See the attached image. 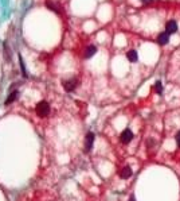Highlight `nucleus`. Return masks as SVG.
<instances>
[{
    "label": "nucleus",
    "mask_w": 180,
    "mask_h": 201,
    "mask_svg": "<svg viewBox=\"0 0 180 201\" xmlns=\"http://www.w3.org/2000/svg\"><path fill=\"white\" fill-rule=\"evenodd\" d=\"M36 113L40 117H46L50 113V104L47 101H40L36 104Z\"/></svg>",
    "instance_id": "f257e3e1"
},
{
    "label": "nucleus",
    "mask_w": 180,
    "mask_h": 201,
    "mask_svg": "<svg viewBox=\"0 0 180 201\" xmlns=\"http://www.w3.org/2000/svg\"><path fill=\"white\" fill-rule=\"evenodd\" d=\"M94 134L93 132H87L86 138H85V153H89L91 148H93V143H94Z\"/></svg>",
    "instance_id": "f03ea898"
},
{
    "label": "nucleus",
    "mask_w": 180,
    "mask_h": 201,
    "mask_svg": "<svg viewBox=\"0 0 180 201\" xmlns=\"http://www.w3.org/2000/svg\"><path fill=\"white\" fill-rule=\"evenodd\" d=\"M77 85H78L77 78H70L67 81H63V88H65L66 92H73L74 89H75Z\"/></svg>",
    "instance_id": "7ed1b4c3"
},
{
    "label": "nucleus",
    "mask_w": 180,
    "mask_h": 201,
    "mask_svg": "<svg viewBox=\"0 0 180 201\" xmlns=\"http://www.w3.org/2000/svg\"><path fill=\"white\" fill-rule=\"evenodd\" d=\"M120 139H121V142L122 143H129V142L133 139V132H132L129 128H126V130H124L122 131V134H121V136H120Z\"/></svg>",
    "instance_id": "20e7f679"
},
{
    "label": "nucleus",
    "mask_w": 180,
    "mask_h": 201,
    "mask_svg": "<svg viewBox=\"0 0 180 201\" xmlns=\"http://www.w3.org/2000/svg\"><path fill=\"white\" fill-rule=\"evenodd\" d=\"M176 30H177V25L175 20H170L165 25V31L168 34H173V32H176Z\"/></svg>",
    "instance_id": "39448f33"
},
{
    "label": "nucleus",
    "mask_w": 180,
    "mask_h": 201,
    "mask_svg": "<svg viewBox=\"0 0 180 201\" xmlns=\"http://www.w3.org/2000/svg\"><path fill=\"white\" fill-rule=\"evenodd\" d=\"M120 177H121L122 180H128V178H130L132 177V169L129 167V166H125L124 169L120 171Z\"/></svg>",
    "instance_id": "423d86ee"
},
{
    "label": "nucleus",
    "mask_w": 180,
    "mask_h": 201,
    "mask_svg": "<svg viewBox=\"0 0 180 201\" xmlns=\"http://www.w3.org/2000/svg\"><path fill=\"white\" fill-rule=\"evenodd\" d=\"M157 42L160 43V45H167V43L170 42V34L168 32H161L159 37H157Z\"/></svg>",
    "instance_id": "0eeeda50"
},
{
    "label": "nucleus",
    "mask_w": 180,
    "mask_h": 201,
    "mask_svg": "<svg viewBox=\"0 0 180 201\" xmlns=\"http://www.w3.org/2000/svg\"><path fill=\"white\" fill-rule=\"evenodd\" d=\"M96 53H97V47H96V46L94 45L87 46L86 50H85V58H91Z\"/></svg>",
    "instance_id": "6e6552de"
},
{
    "label": "nucleus",
    "mask_w": 180,
    "mask_h": 201,
    "mask_svg": "<svg viewBox=\"0 0 180 201\" xmlns=\"http://www.w3.org/2000/svg\"><path fill=\"white\" fill-rule=\"evenodd\" d=\"M126 57H128V60L130 61V62H136V61L139 60V56H137V51H136V50H130V51H128Z\"/></svg>",
    "instance_id": "1a4fd4ad"
},
{
    "label": "nucleus",
    "mask_w": 180,
    "mask_h": 201,
    "mask_svg": "<svg viewBox=\"0 0 180 201\" xmlns=\"http://www.w3.org/2000/svg\"><path fill=\"white\" fill-rule=\"evenodd\" d=\"M17 95H19V93H17V91H15V92H12V93H11L10 96H8V99L6 100V104H11V103L12 101H15V100L17 99Z\"/></svg>",
    "instance_id": "9d476101"
},
{
    "label": "nucleus",
    "mask_w": 180,
    "mask_h": 201,
    "mask_svg": "<svg viewBox=\"0 0 180 201\" xmlns=\"http://www.w3.org/2000/svg\"><path fill=\"white\" fill-rule=\"evenodd\" d=\"M19 62H20V69H22V72H23V76H24V77H28V76H27V70H26L24 64H23V60H22L20 56H19Z\"/></svg>",
    "instance_id": "9b49d317"
},
{
    "label": "nucleus",
    "mask_w": 180,
    "mask_h": 201,
    "mask_svg": "<svg viewBox=\"0 0 180 201\" xmlns=\"http://www.w3.org/2000/svg\"><path fill=\"white\" fill-rule=\"evenodd\" d=\"M46 7H49L50 8V10H52V11H54V12H59V8L58 7H57V6H54V4H52V3H50V1H47V3H46Z\"/></svg>",
    "instance_id": "f8f14e48"
},
{
    "label": "nucleus",
    "mask_w": 180,
    "mask_h": 201,
    "mask_svg": "<svg viewBox=\"0 0 180 201\" xmlns=\"http://www.w3.org/2000/svg\"><path fill=\"white\" fill-rule=\"evenodd\" d=\"M155 91L157 92V93H161V92H163V86H161V82L160 81L155 82Z\"/></svg>",
    "instance_id": "ddd939ff"
},
{
    "label": "nucleus",
    "mask_w": 180,
    "mask_h": 201,
    "mask_svg": "<svg viewBox=\"0 0 180 201\" xmlns=\"http://www.w3.org/2000/svg\"><path fill=\"white\" fill-rule=\"evenodd\" d=\"M176 143H177V146L180 147V131L177 132V135H176Z\"/></svg>",
    "instance_id": "4468645a"
},
{
    "label": "nucleus",
    "mask_w": 180,
    "mask_h": 201,
    "mask_svg": "<svg viewBox=\"0 0 180 201\" xmlns=\"http://www.w3.org/2000/svg\"><path fill=\"white\" fill-rule=\"evenodd\" d=\"M141 1H142L144 4H149V3H152L153 0H141Z\"/></svg>",
    "instance_id": "2eb2a0df"
},
{
    "label": "nucleus",
    "mask_w": 180,
    "mask_h": 201,
    "mask_svg": "<svg viewBox=\"0 0 180 201\" xmlns=\"http://www.w3.org/2000/svg\"><path fill=\"white\" fill-rule=\"evenodd\" d=\"M128 201H136L135 196H130V197H129V200H128Z\"/></svg>",
    "instance_id": "dca6fc26"
}]
</instances>
